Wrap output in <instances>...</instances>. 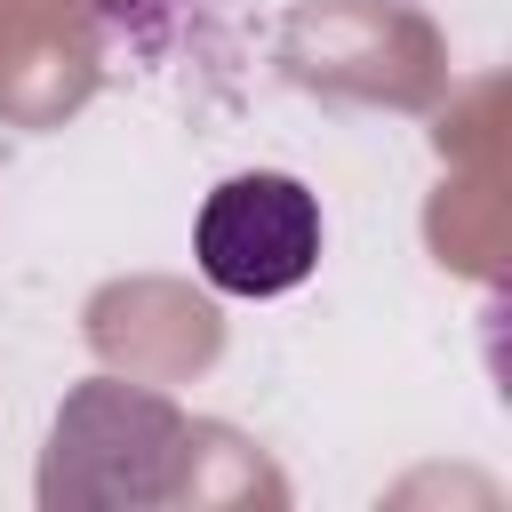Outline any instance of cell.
I'll use <instances>...</instances> for the list:
<instances>
[{"mask_svg": "<svg viewBox=\"0 0 512 512\" xmlns=\"http://www.w3.org/2000/svg\"><path fill=\"white\" fill-rule=\"evenodd\" d=\"M200 280L224 296H288L320 264V200L296 176H224L192 224Z\"/></svg>", "mask_w": 512, "mask_h": 512, "instance_id": "6da1fadb", "label": "cell"}]
</instances>
